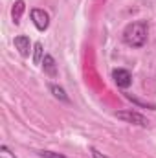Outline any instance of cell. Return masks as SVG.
<instances>
[{"label":"cell","mask_w":156,"mask_h":158,"mask_svg":"<svg viewBox=\"0 0 156 158\" xmlns=\"http://www.w3.org/2000/svg\"><path fill=\"white\" fill-rule=\"evenodd\" d=\"M15 48L18 50V53H20L22 57H28V55H30V48H31L30 39H28L26 35H18V37H15Z\"/></svg>","instance_id":"obj_5"},{"label":"cell","mask_w":156,"mask_h":158,"mask_svg":"<svg viewBox=\"0 0 156 158\" xmlns=\"http://www.w3.org/2000/svg\"><path fill=\"white\" fill-rule=\"evenodd\" d=\"M90 153H92V156H94V158H109V156H105V155H101L96 147H92V149H90Z\"/></svg>","instance_id":"obj_12"},{"label":"cell","mask_w":156,"mask_h":158,"mask_svg":"<svg viewBox=\"0 0 156 158\" xmlns=\"http://www.w3.org/2000/svg\"><path fill=\"white\" fill-rule=\"evenodd\" d=\"M31 20H33L35 28L40 30V31H44L50 24V17L44 9H31Z\"/></svg>","instance_id":"obj_3"},{"label":"cell","mask_w":156,"mask_h":158,"mask_svg":"<svg viewBox=\"0 0 156 158\" xmlns=\"http://www.w3.org/2000/svg\"><path fill=\"white\" fill-rule=\"evenodd\" d=\"M24 9H26V4H24V0H17V2L13 4V9H11V17H13V22H15V24H18V22H20Z\"/></svg>","instance_id":"obj_6"},{"label":"cell","mask_w":156,"mask_h":158,"mask_svg":"<svg viewBox=\"0 0 156 158\" xmlns=\"http://www.w3.org/2000/svg\"><path fill=\"white\" fill-rule=\"evenodd\" d=\"M147 24L143 20H136L130 22L125 30H123V40L125 44L132 46V48H142L147 42Z\"/></svg>","instance_id":"obj_1"},{"label":"cell","mask_w":156,"mask_h":158,"mask_svg":"<svg viewBox=\"0 0 156 158\" xmlns=\"http://www.w3.org/2000/svg\"><path fill=\"white\" fill-rule=\"evenodd\" d=\"M0 158H17V156L9 151L7 145H0Z\"/></svg>","instance_id":"obj_10"},{"label":"cell","mask_w":156,"mask_h":158,"mask_svg":"<svg viewBox=\"0 0 156 158\" xmlns=\"http://www.w3.org/2000/svg\"><path fill=\"white\" fill-rule=\"evenodd\" d=\"M42 64H44V72H46L48 76H51V77L57 76V66H55V61H53L51 55H44Z\"/></svg>","instance_id":"obj_7"},{"label":"cell","mask_w":156,"mask_h":158,"mask_svg":"<svg viewBox=\"0 0 156 158\" xmlns=\"http://www.w3.org/2000/svg\"><path fill=\"white\" fill-rule=\"evenodd\" d=\"M42 53H44L42 44H40V42H35V44H33V63H35V64H40V63H42V59H44Z\"/></svg>","instance_id":"obj_9"},{"label":"cell","mask_w":156,"mask_h":158,"mask_svg":"<svg viewBox=\"0 0 156 158\" xmlns=\"http://www.w3.org/2000/svg\"><path fill=\"white\" fill-rule=\"evenodd\" d=\"M39 155L42 158H66L64 155H59V153H53V151H40Z\"/></svg>","instance_id":"obj_11"},{"label":"cell","mask_w":156,"mask_h":158,"mask_svg":"<svg viewBox=\"0 0 156 158\" xmlns=\"http://www.w3.org/2000/svg\"><path fill=\"white\" fill-rule=\"evenodd\" d=\"M50 90H51V94H53L57 99H61V101L68 103V96L64 94V90H63L61 86H57V85H50Z\"/></svg>","instance_id":"obj_8"},{"label":"cell","mask_w":156,"mask_h":158,"mask_svg":"<svg viewBox=\"0 0 156 158\" xmlns=\"http://www.w3.org/2000/svg\"><path fill=\"white\" fill-rule=\"evenodd\" d=\"M112 77H114V81H116V85L119 86V88H127V86H130V83H132L130 72H127V70H123V68L114 70Z\"/></svg>","instance_id":"obj_4"},{"label":"cell","mask_w":156,"mask_h":158,"mask_svg":"<svg viewBox=\"0 0 156 158\" xmlns=\"http://www.w3.org/2000/svg\"><path fill=\"white\" fill-rule=\"evenodd\" d=\"M116 118L123 119L127 123H132V125H140V127L149 125V119L145 116H142L140 112H136V110H119V112H116Z\"/></svg>","instance_id":"obj_2"}]
</instances>
